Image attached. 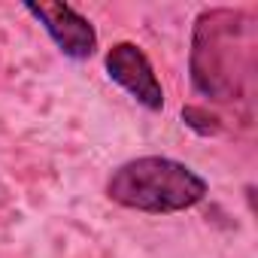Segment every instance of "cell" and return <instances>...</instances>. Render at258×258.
Returning a JSON list of instances; mask_svg holds the SVG:
<instances>
[{"label": "cell", "instance_id": "cell-1", "mask_svg": "<svg viewBox=\"0 0 258 258\" xmlns=\"http://www.w3.org/2000/svg\"><path fill=\"white\" fill-rule=\"evenodd\" d=\"M255 37L243 10H204L191 34V82L210 100H237L252 70Z\"/></svg>", "mask_w": 258, "mask_h": 258}, {"label": "cell", "instance_id": "cell-2", "mask_svg": "<svg viewBox=\"0 0 258 258\" xmlns=\"http://www.w3.org/2000/svg\"><path fill=\"white\" fill-rule=\"evenodd\" d=\"M106 198L118 207L167 216L198 207L207 198V179L167 155H143L118 164L106 179Z\"/></svg>", "mask_w": 258, "mask_h": 258}, {"label": "cell", "instance_id": "cell-3", "mask_svg": "<svg viewBox=\"0 0 258 258\" xmlns=\"http://www.w3.org/2000/svg\"><path fill=\"white\" fill-rule=\"evenodd\" d=\"M103 67H106V76L115 85H121L149 112H158L164 106V88H161V82L155 76V67H152V61L146 58V52L137 43H127V40L115 43L106 52Z\"/></svg>", "mask_w": 258, "mask_h": 258}, {"label": "cell", "instance_id": "cell-4", "mask_svg": "<svg viewBox=\"0 0 258 258\" xmlns=\"http://www.w3.org/2000/svg\"><path fill=\"white\" fill-rule=\"evenodd\" d=\"M25 10L46 28L52 43L70 61H85L97 49V31L85 16H79L67 4H25Z\"/></svg>", "mask_w": 258, "mask_h": 258}]
</instances>
